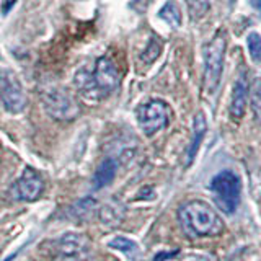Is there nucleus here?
I'll use <instances>...</instances> for the list:
<instances>
[{
	"mask_svg": "<svg viewBox=\"0 0 261 261\" xmlns=\"http://www.w3.org/2000/svg\"><path fill=\"white\" fill-rule=\"evenodd\" d=\"M73 82L79 92L88 100H101L119 87L121 75L111 57L103 56L95 62L92 70L79 69Z\"/></svg>",
	"mask_w": 261,
	"mask_h": 261,
	"instance_id": "nucleus-1",
	"label": "nucleus"
},
{
	"mask_svg": "<svg viewBox=\"0 0 261 261\" xmlns=\"http://www.w3.org/2000/svg\"><path fill=\"white\" fill-rule=\"evenodd\" d=\"M178 220L183 232L191 237H214L224 230L222 219L217 216L214 207L202 201L185 202L178 209Z\"/></svg>",
	"mask_w": 261,
	"mask_h": 261,
	"instance_id": "nucleus-2",
	"label": "nucleus"
},
{
	"mask_svg": "<svg viewBox=\"0 0 261 261\" xmlns=\"http://www.w3.org/2000/svg\"><path fill=\"white\" fill-rule=\"evenodd\" d=\"M211 191L214 202L225 214H233L242 198V181L233 171H220L211 181Z\"/></svg>",
	"mask_w": 261,
	"mask_h": 261,
	"instance_id": "nucleus-3",
	"label": "nucleus"
},
{
	"mask_svg": "<svg viewBox=\"0 0 261 261\" xmlns=\"http://www.w3.org/2000/svg\"><path fill=\"white\" fill-rule=\"evenodd\" d=\"M227 41L222 31L209 41L204 51V90L207 95H214L219 88L220 77H222L224 70V56H225Z\"/></svg>",
	"mask_w": 261,
	"mask_h": 261,
	"instance_id": "nucleus-4",
	"label": "nucleus"
},
{
	"mask_svg": "<svg viewBox=\"0 0 261 261\" xmlns=\"http://www.w3.org/2000/svg\"><path fill=\"white\" fill-rule=\"evenodd\" d=\"M43 105L49 116L57 121H72L80 113L77 100L65 88L47 90L43 96Z\"/></svg>",
	"mask_w": 261,
	"mask_h": 261,
	"instance_id": "nucleus-5",
	"label": "nucleus"
},
{
	"mask_svg": "<svg viewBox=\"0 0 261 261\" xmlns=\"http://www.w3.org/2000/svg\"><path fill=\"white\" fill-rule=\"evenodd\" d=\"M0 105L12 114L23 113L28 105V98L20 80L10 70L0 72Z\"/></svg>",
	"mask_w": 261,
	"mask_h": 261,
	"instance_id": "nucleus-6",
	"label": "nucleus"
},
{
	"mask_svg": "<svg viewBox=\"0 0 261 261\" xmlns=\"http://www.w3.org/2000/svg\"><path fill=\"white\" fill-rule=\"evenodd\" d=\"M92 240L85 233L69 232L57 242V261H90Z\"/></svg>",
	"mask_w": 261,
	"mask_h": 261,
	"instance_id": "nucleus-7",
	"label": "nucleus"
},
{
	"mask_svg": "<svg viewBox=\"0 0 261 261\" xmlns=\"http://www.w3.org/2000/svg\"><path fill=\"white\" fill-rule=\"evenodd\" d=\"M137 122L145 136H153L168 124V106L162 100H150L137 108Z\"/></svg>",
	"mask_w": 261,
	"mask_h": 261,
	"instance_id": "nucleus-8",
	"label": "nucleus"
},
{
	"mask_svg": "<svg viewBox=\"0 0 261 261\" xmlns=\"http://www.w3.org/2000/svg\"><path fill=\"white\" fill-rule=\"evenodd\" d=\"M44 191V179L35 168H24L21 176L16 179L10 188V194L13 199L33 202L41 198Z\"/></svg>",
	"mask_w": 261,
	"mask_h": 261,
	"instance_id": "nucleus-9",
	"label": "nucleus"
},
{
	"mask_svg": "<svg viewBox=\"0 0 261 261\" xmlns=\"http://www.w3.org/2000/svg\"><path fill=\"white\" fill-rule=\"evenodd\" d=\"M247 101H248V80H247V72H245V67H243L235 80L233 92H232L230 114L233 119H240L245 114Z\"/></svg>",
	"mask_w": 261,
	"mask_h": 261,
	"instance_id": "nucleus-10",
	"label": "nucleus"
},
{
	"mask_svg": "<svg viewBox=\"0 0 261 261\" xmlns=\"http://www.w3.org/2000/svg\"><path fill=\"white\" fill-rule=\"evenodd\" d=\"M206 129H207L206 118H204L202 113H198L194 116V122H193V139H191V144L188 147V152H186V165H191L193 163V160L196 157V152L199 150L204 134H206Z\"/></svg>",
	"mask_w": 261,
	"mask_h": 261,
	"instance_id": "nucleus-11",
	"label": "nucleus"
},
{
	"mask_svg": "<svg viewBox=\"0 0 261 261\" xmlns=\"http://www.w3.org/2000/svg\"><path fill=\"white\" fill-rule=\"evenodd\" d=\"M116 170H118V163L114 159H105L100 165H98L95 176H93V186L96 190H101V188L108 186L114 176H116Z\"/></svg>",
	"mask_w": 261,
	"mask_h": 261,
	"instance_id": "nucleus-12",
	"label": "nucleus"
},
{
	"mask_svg": "<svg viewBox=\"0 0 261 261\" xmlns=\"http://www.w3.org/2000/svg\"><path fill=\"white\" fill-rule=\"evenodd\" d=\"M122 214H124V211H122L121 204L116 201H110V202H106L105 206H101L100 220L108 225H116L122 220Z\"/></svg>",
	"mask_w": 261,
	"mask_h": 261,
	"instance_id": "nucleus-13",
	"label": "nucleus"
},
{
	"mask_svg": "<svg viewBox=\"0 0 261 261\" xmlns=\"http://www.w3.org/2000/svg\"><path fill=\"white\" fill-rule=\"evenodd\" d=\"M110 247L114 248V250H119L124 253L126 256H129L130 259H137L141 256V250L136 245V242L126 239V237H116V239H113L110 242Z\"/></svg>",
	"mask_w": 261,
	"mask_h": 261,
	"instance_id": "nucleus-14",
	"label": "nucleus"
},
{
	"mask_svg": "<svg viewBox=\"0 0 261 261\" xmlns=\"http://www.w3.org/2000/svg\"><path fill=\"white\" fill-rule=\"evenodd\" d=\"M159 16L175 28H178L179 24H181V12H179V8L175 2H167L163 5L159 12Z\"/></svg>",
	"mask_w": 261,
	"mask_h": 261,
	"instance_id": "nucleus-15",
	"label": "nucleus"
},
{
	"mask_svg": "<svg viewBox=\"0 0 261 261\" xmlns=\"http://www.w3.org/2000/svg\"><path fill=\"white\" fill-rule=\"evenodd\" d=\"M247 44L251 59L255 62H261V36L258 33H250L247 38Z\"/></svg>",
	"mask_w": 261,
	"mask_h": 261,
	"instance_id": "nucleus-16",
	"label": "nucleus"
},
{
	"mask_svg": "<svg viewBox=\"0 0 261 261\" xmlns=\"http://www.w3.org/2000/svg\"><path fill=\"white\" fill-rule=\"evenodd\" d=\"M251 108L256 119L261 122V77L255 80V85L251 90Z\"/></svg>",
	"mask_w": 261,
	"mask_h": 261,
	"instance_id": "nucleus-17",
	"label": "nucleus"
},
{
	"mask_svg": "<svg viewBox=\"0 0 261 261\" xmlns=\"http://www.w3.org/2000/svg\"><path fill=\"white\" fill-rule=\"evenodd\" d=\"M211 0H188V7H190V13L194 18H201L209 10Z\"/></svg>",
	"mask_w": 261,
	"mask_h": 261,
	"instance_id": "nucleus-18",
	"label": "nucleus"
},
{
	"mask_svg": "<svg viewBox=\"0 0 261 261\" xmlns=\"http://www.w3.org/2000/svg\"><path fill=\"white\" fill-rule=\"evenodd\" d=\"M160 51H162V46H160V43L157 39H152L150 43H149V46H147V49L142 53V61L145 62V64H152L157 57L160 56Z\"/></svg>",
	"mask_w": 261,
	"mask_h": 261,
	"instance_id": "nucleus-19",
	"label": "nucleus"
},
{
	"mask_svg": "<svg viewBox=\"0 0 261 261\" xmlns=\"http://www.w3.org/2000/svg\"><path fill=\"white\" fill-rule=\"evenodd\" d=\"M183 261H216L211 256H204V255H188Z\"/></svg>",
	"mask_w": 261,
	"mask_h": 261,
	"instance_id": "nucleus-20",
	"label": "nucleus"
},
{
	"mask_svg": "<svg viewBox=\"0 0 261 261\" xmlns=\"http://www.w3.org/2000/svg\"><path fill=\"white\" fill-rule=\"evenodd\" d=\"M15 4H16V0H8V2L5 4V7H2V13H4V15L8 13V10H10V8H12Z\"/></svg>",
	"mask_w": 261,
	"mask_h": 261,
	"instance_id": "nucleus-21",
	"label": "nucleus"
},
{
	"mask_svg": "<svg viewBox=\"0 0 261 261\" xmlns=\"http://www.w3.org/2000/svg\"><path fill=\"white\" fill-rule=\"evenodd\" d=\"M251 4H253V7H255L256 10L261 13V0H251Z\"/></svg>",
	"mask_w": 261,
	"mask_h": 261,
	"instance_id": "nucleus-22",
	"label": "nucleus"
},
{
	"mask_svg": "<svg viewBox=\"0 0 261 261\" xmlns=\"http://www.w3.org/2000/svg\"><path fill=\"white\" fill-rule=\"evenodd\" d=\"M228 4H230V5H233V4H235V0H228Z\"/></svg>",
	"mask_w": 261,
	"mask_h": 261,
	"instance_id": "nucleus-23",
	"label": "nucleus"
}]
</instances>
